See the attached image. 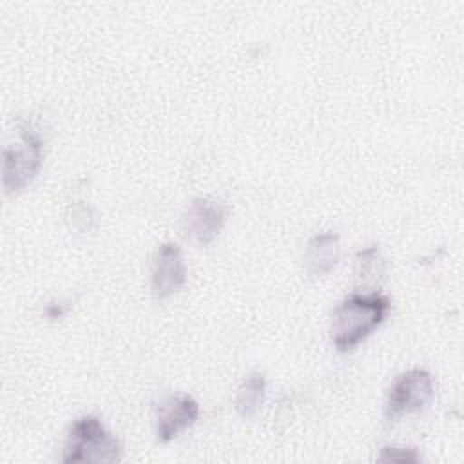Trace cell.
<instances>
[{
    "instance_id": "13",
    "label": "cell",
    "mask_w": 464,
    "mask_h": 464,
    "mask_svg": "<svg viewBox=\"0 0 464 464\" xmlns=\"http://www.w3.org/2000/svg\"><path fill=\"white\" fill-rule=\"evenodd\" d=\"M45 314H47V317H51V319H58V317H62V315L65 314V308H63L62 304H58V306L49 304L47 310H45Z\"/></svg>"
},
{
    "instance_id": "12",
    "label": "cell",
    "mask_w": 464,
    "mask_h": 464,
    "mask_svg": "<svg viewBox=\"0 0 464 464\" xmlns=\"http://www.w3.org/2000/svg\"><path fill=\"white\" fill-rule=\"evenodd\" d=\"M379 462H399V464H417L420 455L415 448L406 446H384L377 457Z\"/></svg>"
},
{
    "instance_id": "11",
    "label": "cell",
    "mask_w": 464,
    "mask_h": 464,
    "mask_svg": "<svg viewBox=\"0 0 464 464\" xmlns=\"http://www.w3.org/2000/svg\"><path fill=\"white\" fill-rule=\"evenodd\" d=\"M65 221L69 228L76 232H91L98 225V216L91 205L83 201H76L67 207Z\"/></svg>"
},
{
    "instance_id": "7",
    "label": "cell",
    "mask_w": 464,
    "mask_h": 464,
    "mask_svg": "<svg viewBox=\"0 0 464 464\" xmlns=\"http://www.w3.org/2000/svg\"><path fill=\"white\" fill-rule=\"evenodd\" d=\"M187 281V266L181 248L174 243H163L158 246L152 263V292L156 297L165 299Z\"/></svg>"
},
{
    "instance_id": "2",
    "label": "cell",
    "mask_w": 464,
    "mask_h": 464,
    "mask_svg": "<svg viewBox=\"0 0 464 464\" xmlns=\"http://www.w3.org/2000/svg\"><path fill=\"white\" fill-rule=\"evenodd\" d=\"M121 451L120 440L105 430L102 420L96 415H85L74 420L71 426L65 439L62 462H116L121 459Z\"/></svg>"
},
{
    "instance_id": "9",
    "label": "cell",
    "mask_w": 464,
    "mask_h": 464,
    "mask_svg": "<svg viewBox=\"0 0 464 464\" xmlns=\"http://www.w3.org/2000/svg\"><path fill=\"white\" fill-rule=\"evenodd\" d=\"M265 390H266L265 375L259 372H252L237 388V393L234 399L236 411L243 419H252L265 401Z\"/></svg>"
},
{
    "instance_id": "1",
    "label": "cell",
    "mask_w": 464,
    "mask_h": 464,
    "mask_svg": "<svg viewBox=\"0 0 464 464\" xmlns=\"http://www.w3.org/2000/svg\"><path fill=\"white\" fill-rule=\"evenodd\" d=\"M390 299L381 292L348 295L334 312L330 335L337 352H350L366 341L386 319Z\"/></svg>"
},
{
    "instance_id": "6",
    "label": "cell",
    "mask_w": 464,
    "mask_h": 464,
    "mask_svg": "<svg viewBox=\"0 0 464 464\" xmlns=\"http://www.w3.org/2000/svg\"><path fill=\"white\" fill-rule=\"evenodd\" d=\"M199 417V404L190 395H170L156 408V439L165 444L190 428Z\"/></svg>"
},
{
    "instance_id": "5",
    "label": "cell",
    "mask_w": 464,
    "mask_h": 464,
    "mask_svg": "<svg viewBox=\"0 0 464 464\" xmlns=\"http://www.w3.org/2000/svg\"><path fill=\"white\" fill-rule=\"evenodd\" d=\"M227 214L228 208L223 203L212 198H196L181 218L183 236L199 246H207L223 230Z\"/></svg>"
},
{
    "instance_id": "10",
    "label": "cell",
    "mask_w": 464,
    "mask_h": 464,
    "mask_svg": "<svg viewBox=\"0 0 464 464\" xmlns=\"http://www.w3.org/2000/svg\"><path fill=\"white\" fill-rule=\"evenodd\" d=\"M386 263L377 246H366L355 256V281L361 286H375L384 279Z\"/></svg>"
},
{
    "instance_id": "4",
    "label": "cell",
    "mask_w": 464,
    "mask_h": 464,
    "mask_svg": "<svg viewBox=\"0 0 464 464\" xmlns=\"http://www.w3.org/2000/svg\"><path fill=\"white\" fill-rule=\"evenodd\" d=\"M435 386L430 372L413 368L401 373L388 390L384 419L386 424H395L401 417L424 411L433 401Z\"/></svg>"
},
{
    "instance_id": "3",
    "label": "cell",
    "mask_w": 464,
    "mask_h": 464,
    "mask_svg": "<svg viewBox=\"0 0 464 464\" xmlns=\"http://www.w3.org/2000/svg\"><path fill=\"white\" fill-rule=\"evenodd\" d=\"M20 140L4 149L2 183L7 194L22 190L40 172L44 161V143L36 130L29 125L20 127Z\"/></svg>"
},
{
    "instance_id": "8",
    "label": "cell",
    "mask_w": 464,
    "mask_h": 464,
    "mask_svg": "<svg viewBox=\"0 0 464 464\" xmlns=\"http://www.w3.org/2000/svg\"><path fill=\"white\" fill-rule=\"evenodd\" d=\"M341 256L339 236L335 232L315 234L304 246L303 265L308 276L321 277L334 270Z\"/></svg>"
}]
</instances>
